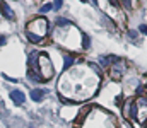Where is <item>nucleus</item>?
<instances>
[{"mask_svg": "<svg viewBox=\"0 0 147 128\" xmlns=\"http://www.w3.org/2000/svg\"><path fill=\"white\" fill-rule=\"evenodd\" d=\"M101 82L99 72L92 70L91 65H77L67 68L58 82V92L75 103L86 101L98 92Z\"/></svg>", "mask_w": 147, "mask_h": 128, "instance_id": "nucleus-1", "label": "nucleus"}, {"mask_svg": "<svg viewBox=\"0 0 147 128\" xmlns=\"http://www.w3.org/2000/svg\"><path fill=\"white\" fill-rule=\"evenodd\" d=\"M53 41L67 50H74V51L84 50L82 48V33L79 31V27L75 24H72L67 19L57 21V27L53 31Z\"/></svg>", "mask_w": 147, "mask_h": 128, "instance_id": "nucleus-2", "label": "nucleus"}, {"mask_svg": "<svg viewBox=\"0 0 147 128\" xmlns=\"http://www.w3.org/2000/svg\"><path fill=\"white\" fill-rule=\"evenodd\" d=\"M123 116L130 120L134 128H142L147 125V96H137L125 103Z\"/></svg>", "mask_w": 147, "mask_h": 128, "instance_id": "nucleus-3", "label": "nucleus"}, {"mask_svg": "<svg viewBox=\"0 0 147 128\" xmlns=\"http://www.w3.org/2000/svg\"><path fill=\"white\" fill-rule=\"evenodd\" d=\"M79 128H116V120L99 108H91L84 115Z\"/></svg>", "mask_w": 147, "mask_h": 128, "instance_id": "nucleus-4", "label": "nucleus"}, {"mask_svg": "<svg viewBox=\"0 0 147 128\" xmlns=\"http://www.w3.org/2000/svg\"><path fill=\"white\" fill-rule=\"evenodd\" d=\"M96 2V5L108 15L111 17L118 26H125L127 24V17H125V14H123V7L120 5V2L118 0H94Z\"/></svg>", "mask_w": 147, "mask_h": 128, "instance_id": "nucleus-5", "label": "nucleus"}, {"mask_svg": "<svg viewBox=\"0 0 147 128\" xmlns=\"http://www.w3.org/2000/svg\"><path fill=\"white\" fill-rule=\"evenodd\" d=\"M26 34L33 43H43L48 36V21L45 17H36L29 21L26 26Z\"/></svg>", "mask_w": 147, "mask_h": 128, "instance_id": "nucleus-6", "label": "nucleus"}, {"mask_svg": "<svg viewBox=\"0 0 147 128\" xmlns=\"http://www.w3.org/2000/svg\"><path fill=\"white\" fill-rule=\"evenodd\" d=\"M33 70H36L43 80H50L53 77V65L46 53H36V65Z\"/></svg>", "mask_w": 147, "mask_h": 128, "instance_id": "nucleus-7", "label": "nucleus"}, {"mask_svg": "<svg viewBox=\"0 0 147 128\" xmlns=\"http://www.w3.org/2000/svg\"><path fill=\"white\" fill-rule=\"evenodd\" d=\"M125 70H127V63H125V60H116L113 65L110 67V75L111 79H115V80H120L121 77H123V74H125Z\"/></svg>", "mask_w": 147, "mask_h": 128, "instance_id": "nucleus-8", "label": "nucleus"}, {"mask_svg": "<svg viewBox=\"0 0 147 128\" xmlns=\"http://www.w3.org/2000/svg\"><path fill=\"white\" fill-rule=\"evenodd\" d=\"M10 99H12L17 106H21V104H24L26 96H24V92H22L21 89H16V90H12V92H10Z\"/></svg>", "mask_w": 147, "mask_h": 128, "instance_id": "nucleus-9", "label": "nucleus"}, {"mask_svg": "<svg viewBox=\"0 0 147 128\" xmlns=\"http://www.w3.org/2000/svg\"><path fill=\"white\" fill-rule=\"evenodd\" d=\"M0 10H2V14H3L7 19H16V14H14V10L9 7V3H7L5 0H0Z\"/></svg>", "mask_w": 147, "mask_h": 128, "instance_id": "nucleus-10", "label": "nucleus"}, {"mask_svg": "<svg viewBox=\"0 0 147 128\" xmlns=\"http://www.w3.org/2000/svg\"><path fill=\"white\" fill-rule=\"evenodd\" d=\"M45 96H46V90H45V89H33V90H31V99L36 101V103L43 101Z\"/></svg>", "mask_w": 147, "mask_h": 128, "instance_id": "nucleus-11", "label": "nucleus"}, {"mask_svg": "<svg viewBox=\"0 0 147 128\" xmlns=\"http://www.w3.org/2000/svg\"><path fill=\"white\" fill-rule=\"evenodd\" d=\"M116 60H118V56H115V55L103 56V58H101V65H103V67H111V65H113Z\"/></svg>", "mask_w": 147, "mask_h": 128, "instance_id": "nucleus-12", "label": "nucleus"}, {"mask_svg": "<svg viewBox=\"0 0 147 128\" xmlns=\"http://www.w3.org/2000/svg\"><path fill=\"white\" fill-rule=\"evenodd\" d=\"M63 58H65V63H63V68H65V70H67V68H70L74 63H75V58L70 56V55H65Z\"/></svg>", "mask_w": 147, "mask_h": 128, "instance_id": "nucleus-13", "label": "nucleus"}, {"mask_svg": "<svg viewBox=\"0 0 147 128\" xmlns=\"http://www.w3.org/2000/svg\"><path fill=\"white\" fill-rule=\"evenodd\" d=\"M118 2H120V5H121L123 9H127V10L134 9V3H132V0H118Z\"/></svg>", "mask_w": 147, "mask_h": 128, "instance_id": "nucleus-14", "label": "nucleus"}, {"mask_svg": "<svg viewBox=\"0 0 147 128\" xmlns=\"http://www.w3.org/2000/svg\"><path fill=\"white\" fill-rule=\"evenodd\" d=\"M53 9V3H45V5H41V9H39V12L41 14H46L48 10H51Z\"/></svg>", "mask_w": 147, "mask_h": 128, "instance_id": "nucleus-15", "label": "nucleus"}, {"mask_svg": "<svg viewBox=\"0 0 147 128\" xmlns=\"http://www.w3.org/2000/svg\"><path fill=\"white\" fill-rule=\"evenodd\" d=\"M89 44H91V43H89V38H87L86 34H82V48L86 50V48H89Z\"/></svg>", "mask_w": 147, "mask_h": 128, "instance_id": "nucleus-16", "label": "nucleus"}, {"mask_svg": "<svg viewBox=\"0 0 147 128\" xmlns=\"http://www.w3.org/2000/svg\"><path fill=\"white\" fill-rule=\"evenodd\" d=\"M62 5H63V0H55V2H53V7H55L57 10H58Z\"/></svg>", "mask_w": 147, "mask_h": 128, "instance_id": "nucleus-17", "label": "nucleus"}, {"mask_svg": "<svg viewBox=\"0 0 147 128\" xmlns=\"http://www.w3.org/2000/svg\"><path fill=\"white\" fill-rule=\"evenodd\" d=\"M139 31H140L142 34H147V26L146 24H140V26H139Z\"/></svg>", "mask_w": 147, "mask_h": 128, "instance_id": "nucleus-18", "label": "nucleus"}, {"mask_svg": "<svg viewBox=\"0 0 147 128\" xmlns=\"http://www.w3.org/2000/svg\"><path fill=\"white\" fill-rule=\"evenodd\" d=\"M128 36H130L132 40H137V36H139V34H137V31H128Z\"/></svg>", "mask_w": 147, "mask_h": 128, "instance_id": "nucleus-19", "label": "nucleus"}, {"mask_svg": "<svg viewBox=\"0 0 147 128\" xmlns=\"http://www.w3.org/2000/svg\"><path fill=\"white\" fill-rule=\"evenodd\" d=\"M5 41H7V38H5V36H0V46H3Z\"/></svg>", "mask_w": 147, "mask_h": 128, "instance_id": "nucleus-20", "label": "nucleus"}, {"mask_svg": "<svg viewBox=\"0 0 147 128\" xmlns=\"http://www.w3.org/2000/svg\"><path fill=\"white\" fill-rule=\"evenodd\" d=\"M135 2H137V0H132V3H134V5H135Z\"/></svg>", "mask_w": 147, "mask_h": 128, "instance_id": "nucleus-21", "label": "nucleus"}, {"mask_svg": "<svg viewBox=\"0 0 147 128\" xmlns=\"http://www.w3.org/2000/svg\"><path fill=\"white\" fill-rule=\"evenodd\" d=\"M80 2H86V0H80Z\"/></svg>", "mask_w": 147, "mask_h": 128, "instance_id": "nucleus-22", "label": "nucleus"}]
</instances>
